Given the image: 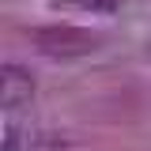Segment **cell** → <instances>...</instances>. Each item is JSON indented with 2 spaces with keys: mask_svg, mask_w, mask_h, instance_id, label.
Masks as SVG:
<instances>
[{
  "mask_svg": "<svg viewBox=\"0 0 151 151\" xmlns=\"http://www.w3.org/2000/svg\"><path fill=\"white\" fill-rule=\"evenodd\" d=\"M34 45L45 57L68 60V57H87V53H94V49H98V38H94L91 30H79V27L60 23V27H42V30H34Z\"/></svg>",
  "mask_w": 151,
  "mask_h": 151,
  "instance_id": "cell-1",
  "label": "cell"
},
{
  "mask_svg": "<svg viewBox=\"0 0 151 151\" xmlns=\"http://www.w3.org/2000/svg\"><path fill=\"white\" fill-rule=\"evenodd\" d=\"M34 98V76L23 64H4L0 68V106L4 110H19Z\"/></svg>",
  "mask_w": 151,
  "mask_h": 151,
  "instance_id": "cell-2",
  "label": "cell"
},
{
  "mask_svg": "<svg viewBox=\"0 0 151 151\" xmlns=\"http://www.w3.org/2000/svg\"><path fill=\"white\" fill-rule=\"evenodd\" d=\"M83 8H102V12H110V8H117L121 0H79Z\"/></svg>",
  "mask_w": 151,
  "mask_h": 151,
  "instance_id": "cell-3",
  "label": "cell"
},
{
  "mask_svg": "<svg viewBox=\"0 0 151 151\" xmlns=\"http://www.w3.org/2000/svg\"><path fill=\"white\" fill-rule=\"evenodd\" d=\"M4 151H23V147H19V136H15V132H8V136H4Z\"/></svg>",
  "mask_w": 151,
  "mask_h": 151,
  "instance_id": "cell-4",
  "label": "cell"
}]
</instances>
